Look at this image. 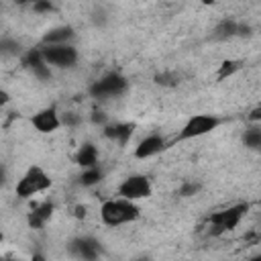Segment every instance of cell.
I'll use <instances>...</instances> for the list:
<instances>
[{
	"instance_id": "4",
	"label": "cell",
	"mask_w": 261,
	"mask_h": 261,
	"mask_svg": "<svg viewBox=\"0 0 261 261\" xmlns=\"http://www.w3.org/2000/svg\"><path fill=\"white\" fill-rule=\"evenodd\" d=\"M247 210H249V204L239 202V204H232V206L222 208V210H218V212H212V214L208 216V222H210V226L214 228V234L234 230V228L241 224V220H243V216L247 214Z\"/></svg>"
},
{
	"instance_id": "22",
	"label": "cell",
	"mask_w": 261,
	"mask_h": 261,
	"mask_svg": "<svg viewBox=\"0 0 261 261\" xmlns=\"http://www.w3.org/2000/svg\"><path fill=\"white\" fill-rule=\"evenodd\" d=\"M200 190H202V186H200L198 181H184V184L179 186V190H177V196H179V198H192V196H196Z\"/></svg>"
},
{
	"instance_id": "12",
	"label": "cell",
	"mask_w": 261,
	"mask_h": 261,
	"mask_svg": "<svg viewBox=\"0 0 261 261\" xmlns=\"http://www.w3.org/2000/svg\"><path fill=\"white\" fill-rule=\"evenodd\" d=\"M53 210H55V206H53V202H43V204H39V206H35L29 214H27V222H29V226L31 228H43L47 222H49V218L53 216Z\"/></svg>"
},
{
	"instance_id": "17",
	"label": "cell",
	"mask_w": 261,
	"mask_h": 261,
	"mask_svg": "<svg viewBox=\"0 0 261 261\" xmlns=\"http://www.w3.org/2000/svg\"><path fill=\"white\" fill-rule=\"evenodd\" d=\"M102 177H104V171L100 167H90V169H84L80 173V184L84 188H94L102 181Z\"/></svg>"
},
{
	"instance_id": "27",
	"label": "cell",
	"mask_w": 261,
	"mask_h": 261,
	"mask_svg": "<svg viewBox=\"0 0 261 261\" xmlns=\"http://www.w3.org/2000/svg\"><path fill=\"white\" fill-rule=\"evenodd\" d=\"M259 118H261V108L257 106V108L251 112V120H259Z\"/></svg>"
},
{
	"instance_id": "14",
	"label": "cell",
	"mask_w": 261,
	"mask_h": 261,
	"mask_svg": "<svg viewBox=\"0 0 261 261\" xmlns=\"http://www.w3.org/2000/svg\"><path fill=\"white\" fill-rule=\"evenodd\" d=\"M73 29L69 24H59L49 29L43 35V45H69V41L73 39Z\"/></svg>"
},
{
	"instance_id": "8",
	"label": "cell",
	"mask_w": 261,
	"mask_h": 261,
	"mask_svg": "<svg viewBox=\"0 0 261 261\" xmlns=\"http://www.w3.org/2000/svg\"><path fill=\"white\" fill-rule=\"evenodd\" d=\"M67 253L75 261H98L102 255V245L94 237H75L67 243Z\"/></svg>"
},
{
	"instance_id": "15",
	"label": "cell",
	"mask_w": 261,
	"mask_h": 261,
	"mask_svg": "<svg viewBox=\"0 0 261 261\" xmlns=\"http://www.w3.org/2000/svg\"><path fill=\"white\" fill-rule=\"evenodd\" d=\"M98 159H100L98 149H96V145H92V143H84V145L77 149V153H75V163H77L82 169L98 167Z\"/></svg>"
},
{
	"instance_id": "10",
	"label": "cell",
	"mask_w": 261,
	"mask_h": 261,
	"mask_svg": "<svg viewBox=\"0 0 261 261\" xmlns=\"http://www.w3.org/2000/svg\"><path fill=\"white\" fill-rule=\"evenodd\" d=\"M22 63H24V67L37 77V80H41V82H49L51 80V67L43 61V55H41V49H29L27 53H24V57H22Z\"/></svg>"
},
{
	"instance_id": "18",
	"label": "cell",
	"mask_w": 261,
	"mask_h": 261,
	"mask_svg": "<svg viewBox=\"0 0 261 261\" xmlns=\"http://www.w3.org/2000/svg\"><path fill=\"white\" fill-rule=\"evenodd\" d=\"M20 53H22V45L16 39H10V37L0 39V55L2 57H14V55H20Z\"/></svg>"
},
{
	"instance_id": "19",
	"label": "cell",
	"mask_w": 261,
	"mask_h": 261,
	"mask_svg": "<svg viewBox=\"0 0 261 261\" xmlns=\"http://www.w3.org/2000/svg\"><path fill=\"white\" fill-rule=\"evenodd\" d=\"M243 143H245V147L257 151V149L261 147V128H259V126H251L249 130H245Z\"/></svg>"
},
{
	"instance_id": "26",
	"label": "cell",
	"mask_w": 261,
	"mask_h": 261,
	"mask_svg": "<svg viewBox=\"0 0 261 261\" xmlns=\"http://www.w3.org/2000/svg\"><path fill=\"white\" fill-rule=\"evenodd\" d=\"M73 216H75V218H86V216H88V208H86L84 204H77V206L73 208Z\"/></svg>"
},
{
	"instance_id": "7",
	"label": "cell",
	"mask_w": 261,
	"mask_h": 261,
	"mask_svg": "<svg viewBox=\"0 0 261 261\" xmlns=\"http://www.w3.org/2000/svg\"><path fill=\"white\" fill-rule=\"evenodd\" d=\"M220 124V120L214 116V114H192L181 130H179V141H190V139H198V137H204L208 133H212L216 126Z\"/></svg>"
},
{
	"instance_id": "1",
	"label": "cell",
	"mask_w": 261,
	"mask_h": 261,
	"mask_svg": "<svg viewBox=\"0 0 261 261\" xmlns=\"http://www.w3.org/2000/svg\"><path fill=\"white\" fill-rule=\"evenodd\" d=\"M141 216V208L137 202L124 198H110L100 206V218L106 226H120L135 222Z\"/></svg>"
},
{
	"instance_id": "25",
	"label": "cell",
	"mask_w": 261,
	"mask_h": 261,
	"mask_svg": "<svg viewBox=\"0 0 261 261\" xmlns=\"http://www.w3.org/2000/svg\"><path fill=\"white\" fill-rule=\"evenodd\" d=\"M33 10H37V12H53L55 6L45 0V2H35V4H33Z\"/></svg>"
},
{
	"instance_id": "29",
	"label": "cell",
	"mask_w": 261,
	"mask_h": 261,
	"mask_svg": "<svg viewBox=\"0 0 261 261\" xmlns=\"http://www.w3.org/2000/svg\"><path fill=\"white\" fill-rule=\"evenodd\" d=\"M6 102H8V94L0 90V106H2V104H6Z\"/></svg>"
},
{
	"instance_id": "9",
	"label": "cell",
	"mask_w": 261,
	"mask_h": 261,
	"mask_svg": "<svg viewBox=\"0 0 261 261\" xmlns=\"http://www.w3.org/2000/svg\"><path fill=\"white\" fill-rule=\"evenodd\" d=\"M31 124H33V128H35L37 133H41V135H51V133H55V130L61 126V116H59V112H57L53 106L41 108V110H37V112L31 116Z\"/></svg>"
},
{
	"instance_id": "28",
	"label": "cell",
	"mask_w": 261,
	"mask_h": 261,
	"mask_svg": "<svg viewBox=\"0 0 261 261\" xmlns=\"http://www.w3.org/2000/svg\"><path fill=\"white\" fill-rule=\"evenodd\" d=\"M4 181H6V167L0 165V186H4Z\"/></svg>"
},
{
	"instance_id": "13",
	"label": "cell",
	"mask_w": 261,
	"mask_h": 261,
	"mask_svg": "<svg viewBox=\"0 0 261 261\" xmlns=\"http://www.w3.org/2000/svg\"><path fill=\"white\" fill-rule=\"evenodd\" d=\"M104 137L110 139V141H114L116 145L124 147V145L130 141V137H133V124H128V122L106 124V126H104Z\"/></svg>"
},
{
	"instance_id": "23",
	"label": "cell",
	"mask_w": 261,
	"mask_h": 261,
	"mask_svg": "<svg viewBox=\"0 0 261 261\" xmlns=\"http://www.w3.org/2000/svg\"><path fill=\"white\" fill-rule=\"evenodd\" d=\"M80 122H82V116L75 112H65L61 116V124H65V126H77Z\"/></svg>"
},
{
	"instance_id": "11",
	"label": "cell",
	"mask_w": 261,
	"mask_h": 261,
	"mask_svg": "<svg viewBox=\"0 0 261 261\" xmlns=\"http://www.w3.org/2000/svg\"><path fill=\"white\" fill-rule=\"evenodd\" d=\"M167 147V141L161 137V135H147L145 139L139 141V145L135 147V157L137 159H149L157 153H161L163 149Z\"/></svg>"
},
{
	"instance_id": "31",
	"label": "cell",
	"mask_w": 261,
	"mask_h": 261,
	"mask_svg": "<svg viewBox=\"0 0 261 261\" xmlns=\"http://www.w3.org/2000/svg\"><path fill=\"white\" fill-rule=\"evenodd\" d=\"M251 261H261V257H253V259H251Z\"/></svg>"
},
{
	"instance_id": "30",
	"label": "cell",
	"mask_w": 261,
	"mask_h": 261,
	"mask_svg": "<svg viewBox=\"0 0 261 261\" xmlns=\"http://www.w3.org/2000/svg\"><path fill=\"white\" fill-rule=\"evenodd\" d=\"M137 261H149V259H147V257H141V259H137Z\"/></svg>"
},
{
	"instance_id": "20",
	"label": "cell",
	"mask_w": 261,
	"mask_h": 261,
	"mask_svg": "<svg viewBox=\"0 0 261 261\" xmlns=\"http://www.w3.org/2000/svg\"><path fill=\"white\" fill-rule=\"evenodd\" d=\"M239 67H241V63H239L237 59H224V61L220 63V67H218V73H216V77L222 82V80L230 77L234 71H239Z\"/></svg>"
},
{
	"instance_id": "3",
	"label": "cell",
	"mask_w": 261,
	"mask_h": 261,
	"mask_svg": "<svg viewBox=\"0 0 261 261\" xmlns=\"http://www.w3.org/2000/svg\"><path fill=\"white\" fill-rule=\"evenodd\" d=\"M128 82L122 73L118 71H108L102 77H98L96 82H92L90 86V96L96 100H108L114 96H120L122 92H126Z\"/></svg>"
},
{
	"instance_id": "6",
	"label": "cell",
	"mask_w": 261,
	"mask_h": 261,
	"mask_svg": "<svg viewBox=\"0 0 261 261\" xmlns=\"http://www.w3.org/2000/svg\"><path fill=\"white\" fill-rule=\"evenodd\" d=\"M151 192H153L151 179L143 173L126 175L118 186V198H124V200H130V202L145 200V198L151 196Z\"/></svg>"
},
{
	"instance_id": "21",
	"label": "cell",
	"mask_w": 261,
	"mask_h": 261,
	"mask_svg": "<svg viewBox=\"0 0 261 261\" xmlns=\"http://www.w3.org/2000/svg\"><path fill=\"white\" fill-rule=\"evenodd\" d=\"M155 84H157V86L171 88V86H177V84H179V75H177L175 71H163V73H157V75H155Z\"/></svg>"
},
{
	"instance_id": "5",
	"label": "cell",
	"mask_w": 261,
	"mask_h": 261,
	"mask_svg": "<svg viewBox=\"0 0 261 261\" xmlns=\"http://www.w3.org/2000/svg\"><path fill=\"white\" fill-rule=\"evenodd\" d=\"M43 61L49 67H57V69H69L77 63V49L69 43V45H43L39 47Z\"/></svg>"
},
{
	"instance_id": "24",
	"label": "cell",
	"mask_w": 261,
	"mask_h": 261,
	"mask_svg": "<svg viewBox=\"0 0 261 261\" xmlns=\"http://www.w3.org/2000/svg\"><path fill=\"white\" fill-rule=\"evenodd\" d=\"M90 120H92L94 124H102V126H106V124H108L106 114H104V112H100V110H94V112H92V116H90Z\"/></svg>"
},
{
	"instance_id": "2",
	"label": "cell",
	"mask_w": 261,
	"mask_h": 261,
	"mask_svg": "<svg viewBox=\"0 0 261 261\" xmlns=\"http://www.w3.org/2000/svg\"><path fill=\"white\" fill-rule=\"evenodd\" d=\"M51 186H53L51 175H49L43 167L31 165V167L22 173V177L16 181L14 194H16L20 200H29V198H33L35 194H41V192L49 190Z\"/></svg>"
},
{
	"instance_id": "32",
	"label": "cell",
	"mask_w": 261,
	"mask_h": 261,
	"mask_svg": "<svg viewBox=\"0 0 261 261\" xmlns=\"http://www.w3.org/2000/svg\"><path fill=\"white\" fill-rule=\"evenodd\" d=\"M10 261H14V259H10ZM16 261H18V259H16Z\"/></svg>"
},
{
	"instance_id": "16",
	"label": "cell",
	"mask_w": 261,
	"mask_h": 261,
	"mask_svg": "<svg viewBox=\"0 0 261 261\" xmlns=\"http://www.w3.org/2000/svg\"><path fill=\"white\" fill-rule=\"evenodd\" d=\"M237 31H239V22L232 20V18H224V20H220V22L214 27L212 39H216V41H226V39L237 37Z\"/></svg>"
}]
</instances>
